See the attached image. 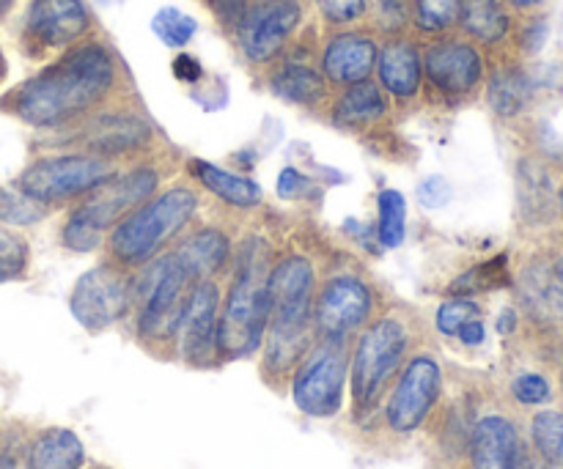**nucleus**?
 Instances as JSON below:
<instances>
[{
    "label": "nucleus",
    "mask_w": 563,
    "mask_h": 469,
    "mask_svg": "<svg viewBox=\"0 0 563 469\" xmlns=\"http://www.w3.org/2000/svg\"><path fill=\"white\" fill-rule=\"evenodd\" d=\"M119 66L102 44H82L38 71L11 97V108L31 126H64L91 113L115 86Z\"/></svg>",
    "instance_id": "f257e3e1"
},
{
    "label": "nucleus",
    "mask_w": 563,
    "mask_h": 469,
    "mask_svg": "<svg viewBox=\"0 0 563 469\" xmlns=\"http://www.w3.org/2000/svg\"><path fill=\"white\" fill-rule=\"evenodd\" d=\"M269 324L264 360L273 373H286L302 360L313 319V267L302 256H289L269 269Z\"/></svg>",
    "instance_id": "f03ea898"
},
{
    "label": "nucleus",
    "mask_w": 563,
    "mask_h": 469,
    "mask_svg": "<svg viewBox=\"0 0 563 469\" xmlns=\"http://www.w3.org/2000/svg\"><path fill=\"white\" fill-rule=\"evenodd\" d=\"M267 253L247 242L236 258V272L218 322V351L223 357H247L262 346L269 324Z\"/></svg>",
    "instance_id": "7ed1b4c3"
},
{
    "label": "nucleus",
    "mask_w": 563,
    "mask_h": 469,
    "mask_svg": "<svg viewBox=\"0 0 563 469\" xmlns=\"http://www.w3.org/2000/svg\"><path fill=\"white\" fill-rule=\"evenodd\" d=\"M198 212V196L187 187H174L126 214L110 236V253L121 267H141L152 261L168 242H174L192 214Z\"/></svg>",
    "instance_id": "20e7f679"
},
{
    "label": "nucleus",
    "mask_w": 563,
    "mask_h": 469,
    "mask_svg": "<svg viewBox=\"0 0 563 469\" xmlns=\"http://www.w3.org/2000/svg\"><path fill=\"white\" fill-rule=\"evenodd\" d=\"M159 185L157 170L135 168L121 179H108L102 187L88 192V201L66 220L64 242L77 253H88L102 245L104 231L115 228L130 212L154 196Z\"/></svg>",
    "instance_id": "39448f33"
},
{
    "label": "nucleus",
    "mask_w": 563,
    "mask_h": 469,
    "mask_svg": "<svg viewBox=\"0 0 563 469\" xmlns=\"http://www.w3.org/2000/svg\"><path fill=\"white\" fill-rule=\"evenodd\" d=\"M201 283L196 275L187 269L179 256L168 253L148 269L146 286L141 291V316H137V330L146 340H168L176 338L181 330L187 302H190L192 289Z\"/></svg>",
    "instance_id": "423d86ee"
},
{
    "label": "nucleus",
    "mask_w": 563,
    "mask_h": 469,
    "mask_svg": "<svg viewBox=\"0 0 563 469\" xmlns=\"http://www.w3.org/2000/svg\"><path fill=\"white\" fill-rule=\"evenodd\" d=\"M410 335L399 319H379L361 335L352 357V399L361 410L377 404L390 377L399 371Z\"/></svg>",
    "instance_id": "0eeeda50"
},
{
    "label": "nucleus",
    "mask_w": 563,
    "mask_h": 469,
    "mask_svg": "<svg viewBox=\"0 0 563 469\" xmlns=\"http://www.w3.org/2000/svg\"><path fill=\"white\" fill-rule=\"evenodd\" d=\"M113 176L115 168L110 159L93 157V154H58V157H42L27 165L16 190H22L36 203H60L88 196Z\"/></svg>",
    "instance_id": "6e6552de"
},
{
    "label": "nucleus",
    "mask_w": 563,
    "mask_h": 469,
    "mask_svg": "<svg viewBox=\"0 0 563 469\" xmlns=\"http://www.w3.org/2000/svg\"><path fill=\"white\" fill-rule=\"evenodd\" d=\"M344 340H324L306 360H300L295 373L291 395H295L297 410L311 417H333L344 404Z\"/></svg>",
    "instance_id": "1a4fd4ad"
},
{
    "label": "nucleus",
    "mask_w": 563,
    "mask_h": 469,
    "mask_svg": "<svg viewBox=\"0 0 563 469\" xmlns=\"http://www.w3.org/2000/svg\"><path fill=\"white\" fill-rule=\"evenodd\" d=\"M135 286L121 269L93 267L77 280L71 294V313L88 333L110 327L130 311Z\"/></svg>",
    "instance_id": "9d476101"
},
{
    "label": "nucleus",
    "mask_w": 563,
    "mask_h": 469,
    "mask_svg": "<svg viewBox=\"0 0 563 469\" xmlns=\"http://www.w3.org/2000/svg\"><path fill=\"white\" fill-rule=\"evenodd\" d=\"M440 388H443V373H440L438 360L429 355L412 357L390 393L388 410H385L388 426L396 434L416 432L438 404Z\"/></svg>",
    "instance_id": "9b49d317"
},
{
    "label": "nucleus",
    "mask_w": 563,
    "mask_h": 469,
    "mask_svg": "<svg viewBox=\"0 0 563 469\" xmlns=\"http://www.w3.org/2000/svg\"><path fill=\"white\" fill-rule=\"evenodd\" d=\"M302 20L300 0H256L236 25L240 47L253 64H267L284 49Z\"/></svg>",
    "instance_id": "f8f14e48"
},
{
    "label": "nucleus",
    "mask_w": 563,
    "mask_h": 469,
    "mask_svg": "<svg viewBox=\"0 0 563 469\" xmlns=\"http://www.w3.org/2000/svg\"><path fill=\"white\" fill-rule=\"evenodd\" d=\"M372 316V291L363 280L341 275L324 283L313 302V324L324 340H344Z\"/></svg>",
    "instance_id": "ddd939ff"
},
{
    "label": "nucleus",
    "mask_w": 563,
    "mask_h": 469,
    "mask_svg": "<svg viewBox=\"0 0 563 469\" xmlns=\"http://www.w3.org/2000/svg\"><path fill=\"white\" fill-rule=\"evenodd\" d=\"M423 75L445 97H465L482 82L484 60L471 42L445 38L432 44L423 58Z\"/></svg>",
    "instance_id": "4468645a"
},
{
    "label": "nucleus",
    "mask_w": 563,
    "mask_h": 469,
    "mask_svg": "<svg viewBox=\"0 0 563 469\" xmlns=\"http://www.w3.org/2000/svg\"><path fill=\"white\" fill-rule=\"evenodd\" d=\"M218 322H220V291L212 280H201L192 289L181 319V351L192 366H209L218 355Z\"/></svg>",
    "instance_id": "2eb2a0df"
},
{
    "label": "nucleus",
    "mask_w": 563,
    "mask_h": 469,
    "mask_svg": "<svg viewBox=\"0 0 563 469\" xmlns=\"http://www.w3.org/2000/svg\"><path fill=\"white\" fill-rule=\"evenodd\" d=\"M91 25L82 0H33L27 11V33L42 47H69Z\"/></svg>",
    "instance_id": "dca6fc26"
},
{
    "label": "nucleus",
    "mask_w": 563,
    "mask_h": 469,
    "mask_svg": "<svg viewBox=\"0 0 563 469\" xmlns=\"http://www.w3.org/2000/svg\"><path fill=\"white\" fill-rule=\"evenodd\" d=\"M152 130L143 119L130 113H108L97 115L93 121H88L80 132V141L77 146L82 152L93 154V157H119V154H130L135 148L146 146Z\"/></svg>",
    "instance_id": "f3484780"
},
{
    "label": "nucleus",
    "mask_w": 563,
    "mask_h": 469,
    "mask_svg": "<svg viewBox=\"0 0 563 469\" xmlns=\"http://www.w3.org/2000/svg\"><path fill=\"white\" fill-rule=\"evenodd\" d=\"M377 64V44L366 33H339L322 53V71L330 82L355 86L368 80Z\"/></svg>",
    "instance_id": "a211bd4d"
},
{
    "label": "nucleus",
    "mask_w": 563,
    "mask_h": 469,
    "mask_svg": "<svg viewBox=\"0 0 563 469\" xmlns=\"http://www.w3.org/2000/svg\"><path fill=\"white\" fill-rule=\"evenodd\" d=\"M520 437L511 421L489 415L473 428L471 469H520Z\"/></svg>",
    "instance_id": "6ab92c4d"
},
{
    "label": "nucleus",
    "mask_w": 563,
    "mask_h": 469,
    "mask_svg": "<svg viewBox=\"0 0 563 469\" xmlns=\"http://www.w3.org/2000/svg\"><path fill=\"white\" fill-rule=\"evenodd\" d=\"M379 82L396 99H412L421 91L423 58L407 38H394L377 53Z\"/></svg>",
    "instance_id": "aec40b11"
},
{
    "label": "nucleus",
    "mask_w": 563,
    "mask_h": 469,
    "mask_svg": "<svg viewBox=\"0 0 563 469\" xmlns=\"http://www.w3.org/2000/svg\"><path fill=\"white\" fill-rule=\"evenodd\" d=\"M86 448L69 428H47L27 450V469H80Z\"/></svg>",
    "instance_id": "412c9836"
},
{
    "label": "nucleus",
    "mask_w": 563,
    "mask_h": 469,
    "mask_svg": "<svg viewBox=\"0 0 563 469\" xmlns=\"http://www.w3.org/2000/svg\"><path fill=\"white\" fill-rule=\"evenodd\" d=\"M190 174L196 176L212 196H218L220 201L229 203V206L253 209L262 203V187L253 179H245V176L229 174V170L218 168V165L212 163H203V159H192Z\"/></svg>",
    "instance_id": "4be33fe9"
},
{
    "label": "nucleus",
    "mask_w": 563,
    "mask_h": 469,
    "mask_svg": "<svg viewBox=\"0 0 563 469\" xmlns=\"http://www.w3.org/2000/svg\"><path fill=\"white\" fill-rule=\"evenodd\" d=\"M460 25L482 44H498L509 36L511 16L504 0H460Z\"/></svg>",
    "instance_id": "5701e85b"
},
{
    "label": "nucleus",
    "mask_w": 563,
    "mask_h": 469,
    "mask_svg": "<svg viewBox=\"0 0 563 469\" xmlns=\"http://www.w3.org/2000/svg\"><path fill=\"white\" fill-rule=\"evenodd\" d=\"M385 113H388V102H385L383 91L368 80L346 86V91L341 93L333 108L335 121L341 126H368L385 119Z\"/></svg>",
    "instance_id": "b1692460"
},
{
    "label": "nucleus",
    "mask_w": 563,
    "mask_h": 469,
    "mask_svg": "<svg viewBox=\"0 0 563 469\" xmlns=\"http://www.w3.org/2000/svg\"><path fill=\"white\" fill-rule=\"evenodd\" d=\"M229 239H225L218 228H203L196 231L187 242H181L176 256L187 264V269H190L198 280H207L209 275L218 272V269L229 261Z\"/></svg>",
    "instance_id": "393cba45"
},
{
    "label": "nucleus",
    "mask_w": 563,
    "mask_h": 469,
    "mask_svg": "<svg viewBox=\"0 0 563 469\" xmlns=\"http://www.w3.org/2000/svg\"><path fill=\"white\" fill-rule=\"evenodd\" d=\"M273 91L278 97L289 99V102L311 108V104H319L324 99L328 82H324V75H319L308 64H284L273 75Z\"/></svg>",
    "instance_id": "a878e982"
},
{
    "label": "nucleus",
    "mask_w": 563,
    "mask_h": 469,
    "mask_svg": "<svg viewBox=\"0 0 563 469\" xmlns=\"http://www.w3.org/2000/svg\"><path fill=\"white\" fill-rule=\"evenodd\" d=\"M531 77L520 69V66H504L489 80V104L504 119H515L528 102H531Z\"/></svg>",
    "instance_id": "bb28decb"
},
{
    "label": "nucleus",
    "mask_w": 563,
    "mask_h": 469,
    "mask_svg": "<svg viewBox=\"0 0 563 469\" xmlns=\"http://www.w3.org/2000/svg\"><path fill=\"white\" fill-rule=\"evenodd\" d=\"M379 223L377 236L383 247H399L407 231V201L399 190L379 192Z\"/></svg>",
    "instance_id": "cd10ccee"
},
{
    "label": "nucleus",
    "mask_w": 563,
    "mask_h": 469,
    "mask_svg": "<svg viewBox=\"0 0 563 469\" xmlns=\"http://www.w3.org/2000/svg\"><path fill=\"white\" fill-rule=\"evenodd\" d=\"M196 20H192L190 14H185L181 9H176V5H163V9L152 16L154 36H157L165 47H187L190 38L196 36Z\"/></svg>",
    "instance_id": "c85d7f7f"
},
{
    "label": "nucleus",
    "mask_w": 563,
    "mask_h": 469,
    "mask_svg": "<svg viewBox=\"0 0 563 469\" xmlns=\"http://www.w3.org/2000/svg\"><path fill=\"white\" fill-rule=\"evenodd\" d=\"M531 439L548 465L563 469V412H542L533 417Z\"/></svg>",
    "instance_id": "c756f323"
},
{
    "label": "nucleus",
    "mask_w": 563,
    "mask_h": 469,
    "mask_svg": "<svg viewBox=\"0 0 563 469\" xmlns=\"http://www.w3.org/2000/svg\"><path fill=\"white\" fill-rule=\"evenodd\" d=\"M509 269H506V256L493 258V261L482 264V267H473L471 272L462 275L451 289L454 294H476V291H495L509 286Z\"/></svg>",
    "instance_id": "7c9ffc66"
},
{
    "label": "nucleus",
    "mask_w": 563,
    "mask_h": 469,
    "mask_svg": "<svg viewBox=\"0 0 563 469\" xmlns=\"http://www.w3.org/2000/svg\"><path fill=\"white\" fill-rule=\"evenodd\" d=\"M460 16V0H412V20L418 31L443 33Z\"/></svg>",
    "instance_id": "2f4dec72"
},
{
    "label": "nucleus",
    "mask_w": 563,
    "mask_h": 469,
    "mask_svg": "<svg viewBox=\"0 0 563 469\" xmlns=\"http://www.w3.org/2000/svg\"><path fill=\"white\" fill-rule=\"evenodd\" d=\"M42 214V206L22 190H0V220L5 225H31Z\"/></svg>",
    "instance_id": "473e14b6"
},
{
    "label": "nucleus",
    "mask_w": 563,
    "mask_h": 469,
    "mask_svg": "<svg viewBox=\"0 0 563 469\" xmlns=\"http://www.w3.org/2000/svg\"><path fill=\"white\" fill-rule=\"evenodd\" d=\"M25 267H27L25 242L0 225V283L20 278V275L25 272Z\"/></svg>",
    "instance_id": "72a5a7b5"
},
{
    "label": "nucleus",
    "mask_w": 563,
    "mask_h": 469,
    "mask_svg": "<svg viewBox=\"0 0 563 469\" xmlns=\"http://www.w3.org/2000/svg\"><path fill=\"white\" fill-rule=\"evenodd\" d=\"M478 305L471 300H449L445 305H440L438 311V330L443 335H456L462 324H467L471 319H478Z\"/></svg>",
    "instance_id": "f704fd0d"
},
{
    "label": "nucleus",
    "mask_w": 563,
    "mask_h": 469,
    "mask_svg": "<svg viewBox=\"0 0 563 469\" xmlns=\"http://www.w3.org/2000/svg\"><path fill=\"white\" fill-rule=\"evenodd\" d=\"M374 11L385 33H401L412 20V0H374Z\"/></svg>",
    "instance_id": "c9c22d12"
},
{
    "label": "nucleus",
    "mask_w": 563,
    "mask_h": 469,
    "mask_svg": "<svg viewBox=\"0 0 563 469\" xmlns=\"http://www.w3.org/2000/svg\"><path fill=\"white\" fill-rule=\"evenodd\" d=\"M511 393H515V399L520 401V404L537 406L550 399V382L542 373H520V377L511 382Z\"/></svg>",
    "instance_id": "e433bc0d"
},
{
    "label": "nucleus",
    "mask_w": 563,
    "mask_h": 469,
    "mask_svg": "<svg viewBox=\"0 0 563 469\" xmlns=\"http://www.w3.org/2000/svg\"><path fill=\"white\" fill-rule=\"evenodd\" d=\"M317 5L333 25H350L366 14V0H317Z\"/></svg>",
    "instance_id": "4c0bfd02"
},
{
    "label": "nucleus",
    "mask_w": 563,
    "mask_h": 469,
    "mask_svg": "<svg viewBox=\"0 0 563 469\" xmlns=\"http://www.w3.org/2000/svg\"><path fill=\"white\" fill-rule=\"evenodd\" d=\"M418 201L427 209H443L451 201V185L443 176H429L421 187H418Z\"/></svg>",
    "instance_id": "58836bf2"
},
{
    "label": "nucleus",
    "mask_w": 563,
    "mask_h": 469,
    "mask_svg": "<svg viewBox=\"0 0 563 469\" xmlns=\"http://www.w3.org/2000/svg\"><path fill=\"white\" fill-rule=\"evenodd\" d=\"M214 9V14L220 16V20L225 22V25H240L242 16L247 14V9H251L256 0H209Z\"/></svg>",
    "instance_id": "ea45409f"
},
{
    "label": "nucleus",
    "mask_w": 563,
    "mask_h": 469,
    "mask_svg": "<svg viewBox=\"0 0 563 469\" xmlns=\"http://www.w3.org/2000/svg\"><path fill=\"white\" fill-rule=\"evenodd\" d=\"M302 185H306V176H302L300 170L284 168L278 176V196L284 198V201H291V198L300 196Z\"/></svg>",
    "instance_id": "a19ab883"
},
{
    "label": "nucleus",
    "mask_w": 563,
    "mask_h": 469,
    "mask_svg": "<svg viewBox=\"0 0 563 469\" xmlns=\"http://www.w3.org/2000/svg\"><path fill=\"white\" fill-rule=\"evenodd\" d=\"M174 75H176V80H181V82H198L203 77V69H201V64H198V58L181 53V55H176V60H174Z\"/></svg>",
    "instance_id": "79ce46f5"
},
{
    "label": "nucleus",
    "mask_w": 563,
    "mask_h": 469,
    "mask_svg": "<svg viewBox=\"0 0 563 469\" xmlns=\"http://www.w3.org/2000/svg\"><path fill=\"white\" fill-rule=\"evenodd\" d=\"M456 338H460L465 346L484 344V322H482V319H471L467 324H462L460 333H456Z\"/></svg>",
    "instance_id": "37998d69"
},
{
    "label": "nucleus",
    "mask_w": 563,
    "mask_h": 469,
    "mask_svg": "<svg viewBox=\"0 0 563 469\" xmlns=\"http://www.w3.org/2000/svg\"><path fill=\"white\" fill-rule=\"evenodd\" d=\"M509 5H515V9H533V5L544 3V0H506Z\"/></svg>",
    "instance_id": "c03bdc74"
},
{
    "label": "nucleus",
    "mask_w": 563,
    "mask_h": 469,
    "mask_svg": "<svg viewBox=\"0 0 563 469\" xmlns=\"http://www.w3.org/2000/svg\"><path fill=\"white\" fill-rule=\"evenodd\" d=\"M0 469H20V465L11 454H0Z\"/></svg>",
    "instance_id": "a18cd8bd"
},
{
    "label": "nucleus",
    "mask_w": 563,
    "mask_h": 469,
    "mask_svg": "<svg viewBox=\"0 0 563 469\" xmlns=\"http://www.w3.org/2000/svg\"><path fill=\"white\" fill-rule=\"evenodd\" d=\"M509 327H515V313H506L504 322H498L500 333H509Z\"/></svg>",
    "instance_id": "49530a36"
},
{
    "label": "nucleus",
    "mask_w": 563,
    "mask_h": 469,
    "mask_svg": "<svg viewBox=\"0 0 563 469\" xmlns=\"http://www.w3.org/2000/svg\"><path fill=\"white\" fill-rule=\"evenodd\" d=\"M553 278L559 280V283L563 286V256L559 258V261H555V267H553Z\"/></svg>",
    "instance_id": "de8ad7c7"
},
{
    "label": "nucleus",
    "mask_w": 563,
    "mask_h": 469,
    "mask_svg": "<svg viewBox=\"0 0 563 469\" xmlns=\"http://www.w3.org/2000/svg\"><path fill=\"white\" fill-rule=\"evenodd\" d=\"M11 5H14V0H0V14H5V11H9Z\"/></svg>",
    "instance_id": "09e8293b"
},
{
    "label": "nucleus",
    "mask_w": 563,
    "mask_h": 469,
    "mask_svg": "<svg viewBox=\"0 0 563 469\" xmlns=\"http://www.w3.org/2000/svg\"><path fill=\"white\" fill-rule=\"evenodd\" d=\"M559 206H561V214H563V190H561V196H559Z\"/></svg>",
    "instance_id": "8fccbe9b"
},
{
    "label": "nucleus",
    "mask_w": 563,
    "mask_h": 469,
    "mask_svg": "<svg viewBox=\"0 0 563 469\" xmlns=\"http://www.w3.org/2000/svg\"><path fill=\"white\" fill-rule=\"evenodd\" d=\"M561 384H563V377H561Z\"/></svg>",
    "instance_id": "3c124183"
}]
</instances>
